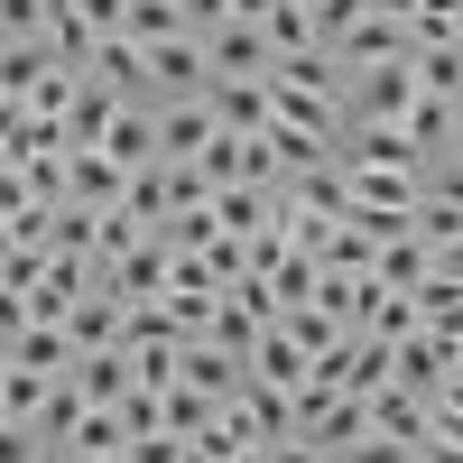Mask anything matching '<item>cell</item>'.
Masks as SVG:
<instances>
[{
    "mask_svg": "<svg viewBox=\"0 0 463 463\" xmlns=\"http://www.w3.org/2000/svg\"><path fill=\"white\" fill-rule=\"evenodd\" d=\"M65 334H74V353L121 343V297H111V288H84V297H74V316H65Z\"/></svg>",
    "mask_w": 463,
    "mask_h": 463,
    "instance_id": "obj_16",
    "label": "cell"
},
{
    "mask_svg": "<svg viewBox=\"0 0 463 463\" xmlns=\"http://www.w3.org/2000/svg\"><path fill=\"white\" fill-rule=\"evenodd\" d=\"M176 454H185V436H167V427L158 436H130V463H176Z\"/></svg>",
    "mask_w": 463,
    "mask_h": 463,
    "instance_id": "obj_33",
    "label": "cell"
},
{
    "mask_svg": "<svg viewBox=\"0 0 463 463\" xmlns=\"http://www.w3.org/2000/svg\"><path fill=\"white\" fill-rule=\"evenodd\" d=\"M250 371H260V380H279V390H306V380H316V353H306L288 325H269V334L250 343Z\"/></svg>",
    "mask_w": 463,
    "mask_h": 463,
    "instance_id": "obj_10",
    "label": "cell"
},
{
    "mask_svg": "<svg viewBox=\"0 0 463 463\" xmlns=\"http://www.w3.org/2000/svg\"><path fill=\"white\" fill-rule=\"evenodd\" d=\"M0 417H10V399H0Z\"/></svg>",
    "mask_w": 463,
    "mask_h": 463,
    "instance_id": "obj_39",
    "label": "cell"
},
{
    "mask_svg": "<svg viewBox=\"0 0 463 463\" xmlns=\"http://www.w3.org/2000/svg\"><path fill=\"white\" fill-rule=\"evenodd\" d=\"M362 334H380V343H408V334H427V306H417L408 288H371V306H362Z\"/></svg>",
    "mask_w": 463,
    "mask_h": 463,
    "instance_id": "obj_15",
    "label": "cell"
},
{
    "mask_svg": "<svg viewBox=\"0 0 463 463\" xmlns=\"http://www.w3.org/2000/svg\"><path fill=\"white\" fill-rule=\"evenodd\" d=\"M408 74H417V93L463 102V47H408Z\"/></svg>",
    "mask_w": 463,
    "mask_h": 463,
    "instance_id": "obj_20",
    "label": "cell"
},
{
    "mask_svg": "<svg viewBox=\"0 0 463 463\" xmlns=\"http://www.w3.org/2000/svg\"><path fill=\"white\" fill-rule=\"evenodd\" d=\"M260 28H269V47H279V56H297V47H325V28H316V10H306V0H279V10H269Z\"/></svg>",
    "mask_w": 463,
    "mask_h": 463,
    "instance_id": "obj_23",
    "label": "cell"
},
{
    "mask_svg": "<svg viewBox=\"0 0 463 463\" xmlns=\"http://www.w3.org/2000/svg\"><path fill=\"white\" fill-rule=\"evenodd\" d=\"M84 74H102V84H121V93H148V47H139V37H93Z\"/></svg>",
    "mask_w": 463,
    "mask_h": 463,
    "instance_id": "obj_17",
    "label": "cell"
},
{
    "mask_svg": "<svg viewBox=\"0 0 463 463\" xmlns=\"http://www.w3.org/2000/svg\"><path fill=\"white\" fill-rule=\"evenodd\" d=\"M0 37H47V0H0Z\"/></svg>",
    "mask_w": 463,
    "mask_h": 463,
    "instance_id": "obj_31",
    "label": "cell"
},
{
    "mask_svg": "<svg viewBox=\"0 0 463 463\" xmlns=\"http://www.w3.org/2000/svg\"><path fill=\"white\" fill-rule=\"evenodd\" d=\"M121 185H130V167L111 158V148H65V204L111 213V204H121Z\"/></svg>",
    "mask_w": 463,
    "mask_h": 463,
    "instance_id": "obj_3",
    "label": "cell"
},
{
    "mask_svg": "<svg viewBox=\"0 0 463 463\" xmlns=\"http://www.w3.org/2000/svg\"><path fill=\"white\" fill-rule=\"evenodd\" d=\"M139 93H121V84H102V74H84V93H74V111H65V148H102L111 139V121H121Z\"/></svg>",
    "mask_w": 463,
    "mask_h": 463,
    "instance_id": "obj_5",
    "label": "cell"
},
{
    "mask_svg": "<svg viewBox=\"0 0 463 463\" xmlns=\"http://www.w3.org/2000/svg\"><path fill=\"white\" fill-rule=\"evenodd\" d=\"M279 213V185H213V222L222 232H260Z\"/></svg>",
    "mask_w": 463,
    "mask_h": 463,
    "instance_id": "obj_19",
    "label": "cell"
},
{
    "mask_svg": "<svg viewBox=\"0 0 463 463\" xmlns=\"http://www.w3.org/2000/svg\"><path fill=\"white\" fill-rule=\"evenodd\" d=\"M445 158H454V167H463V121H454V148H445Z\"/></svg>",
    "mask_w": 463,
    "mask_h": 463,
    "instance_id": "obj_36",
    "label": "cell"
},
{
    "mask_svg": "<svg viewBox=\"0 0 463 463\" xmlns=\"http://www.w3.org/2000/svg\"><path fill=\"white\" fill-rule=\"evenodd\" d=\"M408 102H417V74H408V56H399V65H371V74H353V121H408Z\"/></svg>",
    "mask_w": 463,
    "mask_h": 463,
    "instance_id": "obj_6",
    "label": "cell"
},
{
    "mask_svg": "<svg viewBox=\"0 0 463 463\" xmlns=\"http://www.w3.org/2000/svg\"><path fill=\"white\" fill-rule=\"evenodd\" d=\"M213 111H222V130H269V121H279L260 74H213Z\"/></svg>",
    "mask_w": 463,
    "mask_h": 463,
    "instance_id": "obj_12",
    "label": "cell"
},
{
    "mask_svg": "<svg viewBox=\"0 0 463 463\" xmlns=\"http://www.w3.org/2000/svg\"><path fill=\"white\" fill-rule=\"evenodd\" d=\"M306 10H325V0H306Z\"/></svg>",
    "mask_w": 463,
    "mask_h": 463,
    "instance_id": "obj_38",
    "label": "cell"
},
{
    "mask_svg": "<svg viewBox=\"0 0 463 463\" xmlns=\"http://www.w3.org/2000/svg\"><path fill=\"white\" fill-rule=\"evenodd\" d=\"M213 139H222L213 93H158V158H167V167H195Z\"/></svg>",
    "mask_w": 463,
    "mask_h": 463,
    "instance_id": "obj_1",
    "label": "cell"
},
{
    "mask_svg": "<svg viewBox=\"0 0 463 463\" xmlns=\"http://www.w3.org/2000/svg\"><path fill=\"white\" fill-rule=\"evenodd\" d=\"M47 47L65 65H93V10L84 0H47Z\"/></svg>",
    "mask_w": 463,
    "mask_h": 463,
    "instance_id": "obj_18",
    "label": "cell"
},
{
    "mask_svg": "<svg viewBox=\"0 0 463 463\" xmlns=\"http://www.w3.org/2000/svg\"><path fill=\"white\" fill-rule=\"evenodd\" d=\"M176 10H185V28H195V37H213V28H232V0H176Z\"/></svg>",
    "mask_w": 463,
    "mask_h": 463,
    "instance_id": "obj_32",
    "label": "cell"
},
{
    "mask_svg": "<svg viewBox=\"0 0 463 463\" xmlns=\"http://www.w3.org/2000/svg\"><path fill=\"white\" fill-rule=\"evenodd\" d=\"M195 167H204V185H241V130H222Z\"/></svg>",
    "mask_w": 463,
    "mask_h": 463,
    "instance_id": "obj_29",
    "label": "cell"
},
{
    "mask_svg": "<svg viewBox=\"0 0 463 463\" xmlns=\"http://www.w3.org/2000/svg\"><path fill=\"white\" fill-rule=\"evenodd\" d=\"M37 454H47V436L28 417H0V463H37Z\"/></svg>",
    "mask_w": 463,
    "mask_h": 463,
    "instance_id": "obj_30",
    "label": "cell"
},
{
    "mask_svg": "<svg viewBox=\"0 0 463 463\" xmlns=\"http://www.w3.org/2000/svg\"><path fill=\"white\" fill-rule=\"evenodd\" d=\"M399 56H408V28H399V19H380V10H371L362 28H343V37H334V65H353V74L399 65Z\"/></svg>",
    "mask_w": 463,
    "mask_h": 463,
    "instance_id": "obj_8",
    "label": "cell"
},
{
    "mask_svg": "<svg viewBox=\"0 0 463 463\" xmlns=\"http://www.w3.org/2000/svg\"><path fill=\"white\" fill-rule=\"evenodd\" d=\"M204 47H213V74H260V84H269V65H279V47H269V28H260V19L213 28Z\"/></svg>",
    "mask_w": 463,
    "mask_h": 463,
    "instance_id": "obj_9",
    "label": "cell"
},
{
    "mask_svg": "<svg viewBox=\"0 0 463 463\" xmlns=\"http://www.w3.org/2000/svg\"><path fill=\"white\" fill-rule=\"evenodd\" d=\"M427 269H436V250L417 241V232H390V241H380V288H427Z\"/></svg>",
    "mask_w": 463,
    "mask_h": 463,
    "instance_id": "obj_21",
    "label": "cell"
},
{
    "mask_svg": "<svg viewBox=\"0 0 463 463\" xmlns=\"http://www.w3.org/2000/svg\"><path fill=\"white\" fill-rule=\"evenodd\" d=\"M454 121H463V102H436V93H417L399 130L417 139V158H427V167H436V158H445V148H454Z\"/></svg>",
    "mask_w": 463,
    "mask_h": 463,
    "instance_id": "obj_14",
    "label": "cell"
},
{
    "mask_svg": "<svg viewBox=\"0 0 463 463\" xmlns=\"http://www.w3.org/2000/svg\"><path fill=\"white\" fill-rule=\"evenodd\" d=\"M102 148H111V158H121L130 176H139V167H158V102L139 93V102L121 111V121H111V139H102Z\"/></svg>",
    "mask_w": 463,
    "mask_h": 463,
    "instance_id": "obj_11",
    "label": "cell"
},
{
    "mask_svg": "<svg viewBox=\"0 0 463 463\" xmlns=\"http://www.w3.org/2000/svg\"><path fill=\"white\" fill-rule=\"evenodd\" d=\"M121 37H139V47H158V37H185V10H176V0H130Z\"/></svg>",
    "mask_w": 463,
    "mask_h": 463,
    "instance_id": "obj_25",
    "label": "cell"
},
{
    "mask_svg": "<svg viewBox=\"0 0 463 463\" xmlns=\"http://www.w3.org/2000/svg\"><path fill=\"white\" fill-rule=\"evenodd\" d=\"M47 390H56L47 371H19V362L0 371V399H10V417H28V427H37V408H47Z\"/></svg>",
    "mask_w": 463,
    "mask_h": 463,
    "instance_id": "obj_26",
    "label": "cell"
},
{
    "mask_svg": "<svg viewBox=\"0 0 463 463\" xmlns=\"http://www.w3.org/2000/svg\"><path fill=\"white\" fill-rule=\"evenodd\" d=\"M84 463H130V445H121V454H84Z\"/></svg>",
    "mask_w": 463,
    "mask_h": 463,
    "instance_id": "obj_37",
    "label": "cell"
},
{
    "mask_svg": "<svg viewBox=\"0 0 463 463\" xmlns=\"http://www.w3.org/2000/svg\"><path fill=\"white\" fill-rule=\"evenodd\" d=\"M445 371H454V343L445 334H408V343H390V380H399V390H445Z\"/></svg>",
    "mask_w": 463,
    "mask_h": 463,
    "instance_id": "obj_7",
    "label": "cell"
},
{
    "mask_svg": "<svg viewBox=\"0 0 463 463\" xmlns=\"http://www.w3.org/2000/svg\"><path fill=\"white\" fill-rule=\"evenodd\" d=\"M19 185L37 204H65V148H47V158H19Z\"/></svg>",
    "mask_w": 463,
    "mask_h": 463,
    "instance_id": "obj_28",
    "label": "cell"
},
{
    "mask_svg": "<svg viewBox=\"0 0 463 463\" xmlns=\"http://www.w3.org/2000/svg\"><path fill=\"white\" fill-rule=\"evenodd\" d=\"M130 427H121V408H84V427H74V454H121Z\"/></svg>",
    "mask_w": 463,
    "mask_h": 463,
    "instance_id": "obj_27",
    "label": "cell"
},
{
    "mask_svg": "<svg viewBox=\"0 0 463 463\" xmlns=\"http://www.w3.org/2000/svg\"><path fill=\"white\" fill-rule=\"evenodd\" d=\"M74 390H84L93 408H121L130 390H139V371H130V343H93V353H74Z\"/></svg>",
    "mask_w": 463,
    "mask_h": 463,
    "instance_id": "obj_4",
    "label": "cell"
},
{
    "mask_svg": "<svg viewBox=\"0 0 463 463\" xmlns=\"http://www.w3.org/2000/svg\"><path fill=\"white\" fill-rule=\"evenodd\" d=\"M158 93H213V47H204L195 28L148 47V102H158Z\"/></svg>",
    "mask_w": 463,
    "mask_h": 463,
    "instance_id": "obj_2",
    "label": "cell"
},
{
    "mask_svg": "<svg viewBox=\"0 0 463 463\" xmlns=\"http://www.w3.org/2000/svg\"><path fill=\"white\" fill-rule=\"evenodd\" d=\"M84 390H74V380H56V390H47V408H37V436H47V445H74V427H84Z\"/></svg>",
    "mask_w": 463,
    "mask_h": 463,
    "instance_id": "obj_24",
    "label": "cell"
},
{
    "mask_svg": "<svg viewBox=\"0 0 463 463\" xmlns=\"http://www.w3.org/2000/svg\"><path fill=\"white\" fill-rule=\"evenodd\" d=\"M93 232H102V213H93V204H56L47 250H56V260H93Z\"/></svg>",
    "mask_w": 463,
    "mask_h": 463,
    "instance_id": "obj_22",
    "label": "cell"
},
{
    "mask_svg": "<svg viewBox=\"0 0 463 463\" xmlns=\"http://www.w3.org/2000/svg\"><path fill=\"white\" fill-rule=\"evenodd\" d=\"M37 463H84V454H74V445H47V454H37Z\"/></svg>",
    "mask_w": 463,
    "mask_h": 463,
    "instance_id": "obj_35",
    "label": "cell"
},
{
    "mask_svg": "<svg viewBox=\"0 0 463 463\" xmlns=\"http://www.w3.org/2000/svg\"><path fill=\"white\" fill-rule=\"evenodd\" d=\"M269 10H279V0H232V19H269Z\"/></svg>",
    "mask_w": 463,
    "mask_h": 463,
    "instance_id": "obj_34",
    "label": "cell"
},
{
    "mask_svg": "<svg viewBox=\"0 0 463 463\" xmlns=\"http://www.w3.org/2000/svg\"><path fill=\"white\" fill-rule=\"evenodd\" d=\"M10 362L65 380V371H74V334H65V325H19V334H10Z\"/></svg>",
    "mask_w": 463,
    "mask_h": 463,
    "instance_id": "obj_13",
    "label": "cell"
}]
</instances>
